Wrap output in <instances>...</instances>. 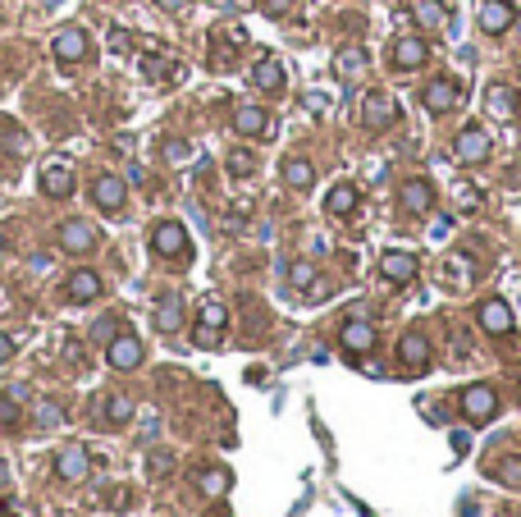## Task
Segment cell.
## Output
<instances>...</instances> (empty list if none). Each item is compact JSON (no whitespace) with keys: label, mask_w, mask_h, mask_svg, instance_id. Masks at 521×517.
<instances>
[{"label":"cell","mask_w":521,"mask_h":517,"mask_svg":"<svg viewBox=\"0 0 521 517\" xmlns=\"http://www.w3.org/2000/svg\"><path fill=\"white\" fill-rule=\"evenodd\" d=\"M225 330H229V312H225V303L206 298V303L197 307V330H192V343H197V348H215L219 339H225Z\"/></svg>","instance_id":"cell-1"},{"label":"cell","mask_w":521,"mask_h":517,"mask_svg":"<svg viewBox=\"0 0 521 517\" xmlns=\"http://www.w3.org/2000/svg\"><path fill=\"white\" fill-rule=\"evenodd\" d=\"M55 239H60V248H64L69 257H88V252L101 248V234H97L92 220H64Z\"/></svg>","instance_id":"cell-2"},{"label":"cell","mask_w":521,"mask_h":517,"mask_svg":"<svg viewBox=\"0 0 521 517\" xmlns=\"http://www.w3.org/2000/svg\"><path fill=\"white\" fill-rule=\"evenodd\" d=\"M152 248H156V257H165V261H179V257H192V243H188V230L179 225V220H161V225L152 230Z\"/></svg>","instance_id":"cell-3"},{"label":"cell","mask_w":521,"mask_h":517,"mask_svg":"<svg viewBox=\"0 0 521 517\" xmlns=\"http://www.w3.org/2000/svg\"><path fill=\"white\" fill-rule=\"evenodd\" d=\"M458 101H462V83L458 79H430L421 88V106L430 115H449V110H458Z\"/></svg>","instance_id":"cell-4"},{"label":"cell","mask_w":521,"mask_h":517,"mask_svg":"<svg viewBox=\"0 0 521 517\" xmlns=\"http://www.w3.org/2000/svg\"><path fill=\"white\" fill-rule=\"evenodd\" d=\"M361 124H366L370 133L394 128V124H398V101H394L389 92H370V97L361 101Z\"/></svg>","instance_id":"cell-5"},{"label":"cell","mask_w":521,"mask_h":517,"mask_svg":"<svg viewBox=\"0 0 521 517\" xmlns=\"http://www.w3.org/2000/svg\"><path fill=\"white\" fill-rule=\"evenodd\" d=\"M489 152H494V142H489V133H485L480 124L462 128V133H458V142H453V156H458L462 165H485V161H489Z\"/></svg>","instance_id":"cell-6"},{"label":"cell","mask_w":521,"mask_h":517,"mask_svg":"<svg viewBox=\"0 0 521 517\" xmlns=\"http://www.w3.org/2000/svg\"><path fill=\"white\" fill-rule=\"evenodd\" d=\"M142 357H146V352H142V339H137V334H124V330H119V334L106 343V362L115 366V371H137Z\"/></svg>","instance_id":"cell-7"},{"label":"cell","mask_w":521,"mask_h":517,"mask_svg":"<svg viewBox=\"0 0 521 517\" xmlns=\"http://www.w3.org/2000/svg\"><path fill=\"white\" fill-rule=\"evenodd\" d=\"M51 51H55V60H60V64H79V60H88L92 42H88V33H83L79 24H69V28H60V33H55Z\"/></svg>","instance_id":"cell-8"},{"label":"cell","mask_w":521,"mask_h":517,"mask_svg":"<svg viewBox=\"0 0 521 517\" xmlns=\"http://www.w3.org/2000/svg\"><path fill=\"white\" fill-rule=\"evenodd\" d=\"M430 357H434V348H430V339H425L421 330H407V334L398 339V362H403V371H425Z\"/></svg>","instance_id":"cell-9"},{"label":"cell","mask_w":521,"mask_h":517,"mask_svg":"<svg viewBox=\"0 0 521 517\" xmlns=\"http://www.w3.org/2000/svg\"><path fill=\"white\" fill-rule=\"evenodd\" d=\"M476 321H480V330H485V334H494V339L512 334V325H516V316H512V307H507L503 298H485V303H480V312H476Z\"/></svg>","instance_id":"cell-10"},{"label":"cell","mask_w":521,"mask_h":517,"mask_svg":"<svg viewBox=\"0 0 521 517\" xmlns=\"http://www.w3.org/2000/svg\"><path fill=\"white\" fill-rule=\"evenodd\" d=\"M92 202L115 215V211H124V202H128V183H124L119 174H97V179H92Z\"/></svg>","instance_id":"cell-11"},{"label":"cell","mask_w":521,"mask_h":517,"mask_svg":"<svg viewBox=\"0 0 521 517\" xmlns=\"http://www.w3.org/2000/svg\"><path fill=\"white\" fill-rule=\"evenodd\" d=\"M416 270H421V261H416L412 252H403V248H389V252L380 257V275H385L389 284H412Z\"/></svg>","instance_id":"cell-12"},{"label":"cell","mask_w":521,"mask_h":517,"mask_svg":"<svg viewBox=\"0 0 521 517\" xmlns=\"http://www.w3.org/2000/svg\"><path fill=\"white\" fill-rule=\"evenodd\" d=\"M494 412H498V394H494L489 385L462 390V417H467V421H489Z\"/></svg>","instance_id":"cell-13"},{"label":"cell","mask_w":521,"mask_h":517,"mask_svg":"<svg viewBox=\"0 0 521 517\" xmlns=\"http://www.w3.org/2000/svg\"><path fill=\"white\" fill-rule=\"evenodd\" d=\"M512 24H516V5H512V0H480V28L489 37L507 33Z\"/></svg>","instance_id":"cell-14"},{"label":"cell","mask_w":521,"mask_h":517,"mask_svg":"<svg viewBox=\"0 0 521 517\" xmlns=\"http://www.w3.org/2000/svg\"><path fill=\"white\" fill-rule=\"evenodd\" d=\"M389 60H394V69L412 73V69H421L430 60V46H425V37H398L394 51H389Z\"/></svg>","instance_id":"cell-15"},{"label":"cell","mask_w":521,"mask_h":517,"mask_svg":"<svg viewBox=\"0 0 521 517\" xmlns=\"http://www.w3.org/2000/svg\"><path fill=\"white\" fill-rule=\"evenodd\" d=\"M42 193H46L51 202H64V197L73 193V165H69V161L42 165Z\"/></svg>","instance_id":"cell-16"},{"label":"cell","mask_w":521,"mask_h":517,"mask_svg":"<svg viewBox=\"0 0 521 517\" xmlns=\"http://www.w3.org/2000/svg\"><path fill=\"white\" fill-rule=\"evenodd\" d=\"M88 472H92V458H88V449H79V445H69V449H60V458H55V476L60 481H88Z\"/></svg>","instance_id":"cell-17"},{"label":"cell","mask_w":521,"mask_h":517,"mask_svg":"<svg viewBox=\"0 0 521 517\" xmlns=\"http://www.w3.org/2000/svg\"><path fill=\"white\" fill-rule=\"evenodd\" d=\"M339 343H343L348 352H370V348H376V325H370L366 316H352V321H343Z\"/></svg>","instance_id":"cell-18"},{"label":"cell","mask_w":521,"mask_h":517,"mask_svg":"<svg viewBox=\"0 0 521 517\" xmlns=\"http://www.w3.org/2000/svg\"><path fill=\"white\" fill-rule=\"evenodd\" d=\"M101 288H106L101 275L88 270V266H83V270H73V275L64 279V293H69L73 303H97V298H101Z\"/></svg>","instance_id":"cell-19"},{"label":"cell","mask_w":521,"mask_h":517,"mask_svg":"<svg viewBox=\"0 0 521 517\" xmlns=\"http://www.w3.org/2000/svg\"><path fill=\"white\" fill-rule=\"evenodd\" d=\"M334 69H339L343 83H361L366 73H370V55H366L361 46H343V51L334 55Z\"/></svg>","instance_id":"cell-20"},{"label":"cell","mask_w":521,"mask_h":517,"mask_svg":"<svg viewBox=\"0 0 521 517\" xmlns=\"http://www.w3.org/2000/svg\"><path fill=\"white\" fill-rule=\"evenodd\" d=\"M252 88L256 92H284V64L274 60V55H261L256 64H252Z\"/></svg>","instance_id":"cell-21"},{"label":"cell","mask_w":521,"mask_h":517,"mask_svg":"<svg viewBox=\"0 0 521 517\" xmlns=\"http://www.w3.org/2000/svg\"><path fill=\"white\" fill-rule=\"evenodd\" d=\"M403 211H407V215L434 211V183H430V179H407V183H403Z\"/></svg>","instance_id":"cell-22"},{"label":"cell","mask_w":521,"mask_h":517,"mask_svg":"<svg viewBox=\"0 0 521 517\" xmlns=\"http://www.w3.org/2000/svg\"><path fill=\"white\" fill-rule=\"evenodd\" d=\"M234 133H243V137L270 133V110H261V106H234Z\"/></svg>","instance_id":"cell-23"},{"label":"cell","mask_w":521,"mask_h":517,"mask_svg":"<svg viewBox=\"0 0 521 517\" xmlns=\"http://www.w3.org/2000/svg\"><path fill=\"white\" fill-rule=\"evenodd\" d=\"M485 110H489L494 119H516V92H512L507 83H489V88H485Z\"/></svg>","instance_id":"cell-24"},{"label":"cell","mask_w":521,"mask_h":517,"mask_svg":"<svg viewBox=\"0 0 521 517\" xmlns=\"http://www.w3.org/2000/svg\"><path fill=\"white\" fill-rule=\"evenodd\" d=\"M179 325H183V303H179V293H165V298L156 303V330L174 334Z\"/></svg>","instance_id":"cell-25"},{"label":"cell","mask_w":521,"mask_h":517,"mask_svg":"<svg viewBox=\"0 0 521 517\" xmlns=\"http://www.w3.org/2000/svg\"><path fill=\"white\" fill-rule=\"evenodd\" d=\"M284 183H288V188H297V193H307V188L316 183L312 161H302V156H288V161H284Z\"/></svg>","instance_id":"cell-26"},{"label":"cell","mask_w":521,"mask_h":517,"mask_svg":"<svg viewBox=\"0 0 521 517\" xmlns=\"http://www.w3.org/2000/svg\"><path fill=\"white\" fill-rule=\"evenodd\" d=\"M357 202H361V197H357V188H352V183H334V188H330V197H325V211H330V215H352V211H357Z\"/></svg>","instance_id":"cell-27"},{"label":"cell","mask_w":521,"mask_h":517,"mask_svg":"<svg viewBox=\"0 0 521 517\" xmlns=\"http://www.w3.org/2000/svg\"><path fill=\"white\" fill-rule=\"evenodd\" d=\"M128 417H133V394H110V399H106V421H110V426H124Z\"/></svg>","instance_id":"cell-28"},{"label":"cell","mask_w":521,"mask_h":517,"mask_svg":"<svg viewBox=\"0 0 521 517\" xmlns=\"http://www.w3.org/2000/svg\"><path fill=\"white\" fill-rule=\"evenodd\" d=\"M225 165H229V174H238V179H247V174H256V156L247 152V146H234V152L225 156Z\"/></svg>","instance_id":"cell-29"},{"label":"cell","mask_w":521,"mask_h":517,"mask_svg":"<svg viewBox=\"0 0 521 517\" xmlns=\"http://www.w3.org/2000/svg\"><path fill=\"white\" fill-rule=\"evenodd\" d=\"M443 279H449V288H467L471 284V266L462 257H449V261H443Z\"/></svg>","instance_id":"cell-30"},{"label":"cell","mask_w":521,"mask_h":517,"mask_svg":"<svg viewBox=\"0 0 521 517\" xmlns=\"http://www.w3.org/2000/svg\"><path fill=\"white\" fill-rule=\"evenodd\" d=\"M316 279H321V275H316L312 261H293V266H288V284H293V288H316Z\"/></svg>","instance_id":"cell-31"},{"label":"cell","mask_w":521,"mask_h":517,"mask_svg":"<svg viewBox=\"0 0 521 517\" xmlns=\"http://www.w3.org/2000/svg\"><path fill=\"white\" fill-rule=\"evenodd\" d=\"M416 24L421 28H443V5L439 0H416Z\"/></svg>","instance_id":"cell-32"},{"label":"cell","mask_w":521,"mask_h":517,"mask_svg":"<svg viewBox=\"0 0 521 517\" xmlns=\"http://www.w3.org/2000/svg\"><path fill=\"white\" fill-rule=\"evenodd\" d=\"M197 485H201V494H225V490H229V472L210 467V472H201V476H197Z\"/></svg>","instance_id":"cell-33"},{"label":"cell","mask_w":521,"mask_h":517,"mask_svg":"<svg viewBox=\"0 0 521 517\" xmlns=\"http://www.w3.org/2000/svg\"><path fill=\"white\" fill-rule=\"evenodd\" d=\"M494 476H498L503 485L521 490V458H498V463H494Z\"/></svg>","instance_id":"cell-34"},{"label":"cell","mask_w":521,"mask_h":517,"mask_svg":"<svg viewBox=\"0 0 521 517\" xmlns=\"http://www.w3.org/2000/svg\"><path fill=\"white\" fill-rule=\"evenodd\" d=\"M19 390H10V394H0V426H14L19 417H23V408H19Z\"/></svg>","instance_id":"cell-35"},{"label":"cell","mask_w":521,"mask_h":517,"mask_svg":"<svg viewBox=\"0 0 521 517\" xmlns=\"http://www.w3.org/2000/svg\"><path fill=\"white\" fill-rule=\"evenodd\" d=\"M146 467H152L156 481H165V476L174 472V458H170V454H152V458H146Z\"/></svg>","instance_id":"cell-36"},{"label":"cell","mask_w":521,"mask_h":517,"mask_svg":"<svg viewBox=\"0 0 521 517\" xmlns=\"http://www.w3.org/2000/svg\"><path fill=\"white\" fill-rule=\"evenodd\" d=\"M302 106H307L312 115H325V110H330V97H325V92H307V97H302Z\"/></svg>","instance_id":"cell-37"},{"label":"cell","mask_w":521,"mask_h":517,"mask_svg":"<svg viewBox=\"0 0 521 517\" xmlns=\"http://www.w3.org/2000/svg\"><path fill=\"white\" fill-rule=\"evenodd\" d=\"M165 156H170V161H183V156H188V146H183L179 137H170V142H165Z\"/></svg>","instance_id":"cell-38"},{"label":"cell","mask_w":521,"mask_h":517,"mask_svg":"<svg viewBox=\"0 0 521 517\" xmlns=\"http://www.w3.org/2000/svg\"><path fill=\"white\" fill-rule=\"evenodd\" d=\"M97 334H101V339H106V343H110V339H115V334H119V321H115V316H106V321H101V325H97Z\"/></svg>","instance_id":"cell-39"},{"label":"cell","mask_w":521,"mask_h":517,"mask_svg":"<svg viewBox=\"0 0 521 517\" xmlns=\"http://www.w3.org/2000/svg\"><path fill=\"white\" fill-rule=\"evenodd\" d=\"M156 5H161L165 14H183V10L192 5V0H156Z\"/></svg>","instance_id":"cell-40"},{"label":"cell","mask_w":521,"mask_h":517,"mask_svg":"<svg viewBox=\"0 0 521 517\" xmlns=\"http://www.w3.org/2000/svg\"><path fill=\"white\" fill-rule=\"evenodd\" d=\"M458 202L471 211V206H480V193H476V188H458Z\"/></svg>","instance_id":"cell-41"},{"label":"cell","mask_w":521,"mask_h":517,"mask_svg":"<svg viewBox=\"0 0 521 517\" xmlns=\"http://www.w3.org/2000/svg\"><path fill=\"white\" fill-rule=\"evenodd\" d=\"M42 426H60V408L55 403H42Z\"/></svg>","instance_id":"cell-42"},{"label":"cell","mask_w":521,"mask_h":517,"mask_svg":"<svg viewBox=\"0 0 521 517\" xmlns=\"http://www.w3.org/2000/svg\"><path fill=\"white\" fill-rule=\"evenodd\" d=\"M110 46H115V51H128V33L115 28V33H110Z\"/></svg>","instance_id":"cell-43"},{"label":"cell","mask_w":521,"mask_h":517,"mask_svg":"<svg viewBox=\"0 0 521 517\" xmlns=\"http://www.w3.org/2000/svg\"><path fill=\"white\" fill-rule=\"evenodd\" d=\"M5 357H14V339H10V334H0V362H5Z\"/></svg>","instance_id":"cell-44"},{"label":"cell","mask_w":521,"mask_h":517,"mask_svg":"<svg viewBox=\"0 0 521 517\" xmlns=\"http://www.w3.org/2000/svg\"><path fill=\"white\" fill-rule=\"evenodd\" d=\"M0 490H10V472L5 467H0Z\"/></svg>","instance_id":"cell-45"}]
</instances>
